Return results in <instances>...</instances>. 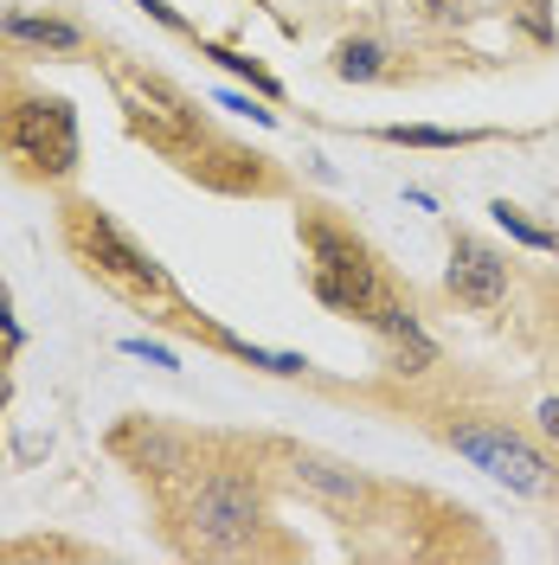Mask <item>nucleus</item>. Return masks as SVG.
Masks as SVG:
<instances>
[{
    "label": "nucleus",
    "mask_w": 559,
    "mask_h": 565,
    "mask_svg": "<svg viewBox=\"0 0 559 565\" xmlns=\"http://www.w3.org/2000/svg\"><path fill=\"white\" fill-rule=\"evenodd\" d=\"M264 521V494L245 469H212L187 489V546L193 553H239Z\"/></svg>",
    "instance_id": "4"
},
{
    "label": "nucleus",
    "mask_w": 559,
    "mask_h": 565,
    "mask_svg": "<svg viewBox=\"0 0 559 565\" xmlns=\"http://www.w3.org/2000/svg\"><path fill=\"white\" fill-rule=\"evenodd\" d=\"M289 476H296V482H309L315 494H328V501H360V494H367V482H360L354 469L321 462V457H296V462H289Z\"/></svg>",
    "instance_id": "9"
},
{
    "label": "nucleus",
    "mask_w": 559,
    "mask_h": 565,
    "mask_svg": "<svg viewBox=\"0 0 559 565\" xmlns=\"http://www.w3.org/2000/svg\"><path fill=\"white\" fill-rule=\"evenodd\" d=\"M200 52H207V58H219L225 71L251 77V90H257V97H283V84H277V77H271L264 65H257V58H245V52H225V45H200Z\"/></svg>",
    "instance_id": "14"
},
{
    "label": "nucleus",
    "mask_w": 559,
    "mask_h": 565,
    "mask_svg": "<svg viewBox=\"0 0 559 565\" xmlns=\"http://www.w3.org/2000/svg\"><path fill=\"white\" fill-rule=\"evenodd\" d=\"M303 245H309V282H315V302H321V309L360 316V321L380 316V302L392 289H386L380 257H373V245H367L360 232L309 212V218H303Z\"/></svg>",
    "instance_id": "3"
},
{
    "label": "nucleus",
    "mask_w": 559,
    "mask_h": 565,
    "mask_svg": "<svg viewBox=\"0 0 559 565\" xmlns=\"http://www.w3.org/2000/svg\"><path fill=\"white\" fill-rule=\"evenodd\" d=\"M212 341L225 353H239V360H251V366H264V373H283V380H296L309 360L303 353H271V348H251V341H239V334H225V328H212Z\"/></svg>",
    "instance_id": "12"
},
{
    "label": "nucleus",
    "mask_w": 559,
    "mask_h": 565,
    "mask_svg": "<svg viewBox=\"0 0 559 565\" xmlns=\"http://www.w3.org/2000/svg\"><path fill=\"white\" fill-rule=\"evenodd\" d=\"M219 109H232V116H251V122H264V129L277 122L271 109H257V104H251V97H239V90H219Z\"/></svg>",
    "instance_id": "15"
},
{
    "label": "nucleus",
    "mask_w": 559,
    "mask_h": 565,
    "mask_svg": "<svg viewBox=\"0 0 559 565\" xmlns=\"http://www.w3.org/2000/svg\"><path fill=\"white\" fill-rule=\"evenodd\" d=\"M444 444H451L456 457H470L483 476H495L502 489L515 494H553L559 489V469L547 450H534L521 430H508V424L495 418H463V424H444Z\"/></svg>",
    "instance_id": "5"
},
{
    "label": "nucleus",
    "mask_w": 559,
    "mask_h": 565,
    "mask_svg": "<svg viewBox=\"0 0 559 565\" xmlns=\"http://www.w3.org/2000/svg\"><path fill=\"white\" fill-rule=\"evenodd\" d=\"M0 154L33 186H59L77 174V116L65 97H45L27 84H0Z\"/></svg>",
    "instance_id": "2"
},
{
    "label": "nucleus",
    "mask_w": 559,
    "mask_h": 565,
    "mask_svg": "<svg viewBox=\"0 0 559 565\" xmlns=\"http://www.w3.org/2000/svg\"><path fill=\"white\" fill-rule=\"evenodd\" d=\"M136 7H148V13H155V20H161L168 33H187V20H180V13L168 7V0H136Z\"/></svg>",
    "instance_id": "17"
},
{
    "label": "nucleus",
    "mask_w": 559,
    "mask_h": 565,
    "mask_svg": "<svg viewBox=\"0 0 559 565\" xmlns=\"http://www.w3.org/2000/svg\"><path fill=\"white\" fill-rule=\"evenodd\" d=\"M123 348L136 353V360H148V366H168V373H180V360L168 348H155V341H123Z\"/></svg>",
    "instance_id": "16"
},
{
    "label": "nucleus",
    "mask_w": 559,
    "mask_h": 565,
    "mask_svg": "<svg viewBox=\"0 0 559 565\" xmlns=\"http://www.w3.org/2000/svg\"><path fill=\"white\" fill-rule=\"evenodd\" d=\"M59 225H65V250L77 257V270L91 282H104L109 296H123V302H136V309H175L180 302L175 277H168L97 200H71Z\"/></svg>",
    "instance_id": "1"
},
{
    "label": "nucleus",
    "mask_w": 559,
    "mask_h": 565,
    "mask_svg": "<svg viewBox=\"0 0 559 565\" xmlns=\"http://www.w3.org/2000/svg\"><path fill=\"white\" fill-rule=\"evenodd\" d=\"M116 77V97H123V116H129V129H136L155 154H168V161H180L200 136V116H193V104L180 97L168 77H155V71H136V65H116L109 71Z\"/></svg>",
    "instance_id": "6"
},
{
    "label": "nucleus",
    "mask_w": 559,
    "mask_h": 565,
    "mask_svg": "<svg viewBox=\"0 0 559 565\" xmlns=\"http://www.w3.org/2000/svg\"><path fill=\"white\" fill-rule=\"evenodd\" d=\"M0 33L13 52H33V58H84L91 52V33L65 13H7Z\"/></svg>",
    "instance_id": "8"
},
{
    "label": "nucleus",
    "mask_w": 559,
    "mask_h": 565,
    "mask_svg": "<svg viewBox=\"0 0 559 565\" xmlns=\"http://www.w3.org/2000/svg\"><path fill=\"white\" fill-rule=\"evenodd\" d=\"M380 71H386V45H373V39H348L335 52V77H348V84H373Z\"/></svg>",
    "instance_id": "11"
},
{
    "label": "nucleus",
    "mask_w": 559,
    "mask_h": 565,
    "mask_svg": "<svg viewBox=\"0 0 559 565\" xmlns=\"http://www.w3.org/2000/svg\"><path fill=\"white\" fill-rule=\"evenodd\" d=\"M380 136L399 141V148H470V141H483L476 129H424V122H392Z\"/></svg>",
    "instance_id": "13"
},
{
    "label": "nucleus",
    "mask_w": 559,
    "mask_h": 565,
    "mask_svg": "<svg viewBox=\"0 0 559 565\" xmlns=\"http://www.w3.org/2000/svg\"><path fill=\"white\" fill-rule=\"evenodd\" d=\"M0 398H7V392H0Z\"/></svg>",
    "instance_id": "20"
},
{
    "label": "nucleus",
    "mask_w": 559,
    "mask_h": 565,
    "mask_svg": "<svg viewBox=\"0 0 559 565\" xmlns=\"http://www.w3.org/2000/svg\"><path fill=\"white\" fill-rule=\"evenodd\" d=\"M424 7H431V13H444V7H451V0H424Z\"/></svg>",
    "instance_id": "19"
},
{
    "label": "nucleus",
    "mask_w": 559,
    "mask_h": 565,
    "mask_svg": "<svg viewBox=\"0 0 559 565\" xmlns=\"http://www.w3.org/2000/svg\"><path fill=\"white\" fill-rule=\"evenodd\" d=\"M489 212H495V225H502L515 245H527V250H559V232H553V225H534V218L515 206V200H495Z\"/></svg>",
    "instance_id": "10"
},
{
    "label": "nucleus",
    "mask_w": 559,
    "mask_h": 565,
    "mask_svg": "<svg viewBox=\"0 0 559 565\" xmlns=\"http://www.w3.org/2000/svg\"><path fill=\"white\" fill-rule=\"evenodd\" d=\"M444 289L470 309H495L508 296V257L483 238H456L451 245V270H444Z\"/></svg>",
    "instance_id": "7"
},
{
    "label": "nucleus",
    "mask_w": 559,
    "mask_h": 565,
    "mask_svg": "<svg viewBox=\"0 0 559 565\" xmlns=\"http://www.w3.org/2000/svg\"><path fill=\"white\" fill-rule=\"evenodd\" d=\"M540 430H547V437H559V398H547V405H540Z\"/></svg>",
    "instance_id": "18"
}]
</instances>
